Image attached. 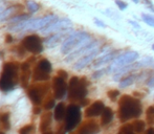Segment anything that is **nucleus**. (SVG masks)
<instances>
[{"mask_svg":"<svg viewBox=\"0 0 154 134\" xmlns=\"http://www.w3.org/2000/svg\"><path fill=\"white\" fill-rule=\"evenodd\" d=\"M152 49H153V50H154V44L152 45Z\"/></svg>","mask_w":154,"mask_h":134,"instance_id":"nucleus-46","label":"nucleus"},{"mask_svg":"<svg viewBox=\"0 0 154 134\" xmlns=\"http://www.w3.org/2000/svg\"><path fill=\"white\" fill-rule=\"evenodd\" d=\"M109 72V67H107V69L106 68H103V69H100V70L95 71L94 73L92 75L93 79H97V78H101L103 75H105V73Z\"/></svg>","mask_w":154,"mask_h":134,"instance_id":"nucleus-32","label":"nucleus"},{"mask_svg":"<svg viewBox=\"0 0 154 134\" xmlns=\"http://www.w3.org/2000/svg\"><path fill=\"white\" fill-rule=\"evenodd\" d=\"M114 2H116V6H118L121 11H125L126 8H128V3L125 1H123V0H114Z\"/></svg>","mask_w":154,"mask_h":134,"instance_id":"nucleus-33","label":"nucleus"},{"mask_svg":"<svg viewBox=\"0 0 154 134\" xmlns=\"http://www.w3.org/2000/svg\"><path fill=\"white\" fill-rule=\"evenodd\" d=\"M18 65L14 62L4 64L0 75V90L8 92L15 87L18 80Z\"/></svg>","mask_w":154,"mask_h":134,"instance_id":"nucleus-3","label":"nucleus"},{"mask_svg":"<svg viewBox=\"0 0 154 134\" xmlns=\"http://www.w3.org/2000/svg\"><path fill=\"white\" fill-rule=\"evenodd\" d=\"M148 86H150V87H154V77L153 78H151L150 80L148 81Z\"/></svg>","mask_w":154,"mask_h":134,"instance_id":"nucleus-40","label":"nucleus"},{"mask_svg":"<svg viewBox=\"0 0 154 134\" xmlns=\"http://www.w3.org/2000/svg\"><path fill=\"white\" fill-rule=\"evenodd\" d=\"M0 120H1V126L2 128L4 129V130H8L11 127L10 125V114L8 113H4L1 115V117H0Z\"/></svg>","mask_w":154,"mask_h":134,"instance_id":"nucleus-28","label":"nucleus"},{"mask_svg":"<svg viewBox=\"0 0 154 134\" xmlns=\"http://www.w3.org/2000/svg\"><path fill=\"white\" fill-rule=\"evenodd\" d=\"M47 90H48V85L32 86L29 89V96L35 105H39V104H41L42 98L44 96Z\"/></svg>","mask_w":154,"mask_h":134,"instance_id":"nucleus-13","label":"nucleus"},{"mask_svg":"<svg viewBox=\"0 0 154 134\" xmlns=\"http://www.w3.org/2000/svg\"><path fill=\"white\" fill-rule=\"evenodd\" d=\"M88 82L85 78L72 77L68 83V99L70 101H83L87 94Z\"/></svg>","mask_w":154,"mask_h":134,"instance_id":"nucleus-5","label":"nucleus"},{"mask_svg":"<svg viewBox=\"0 0 154 134\" xmlns=\"http://www.w3.org/2000/svg\"><path fill=\"white\" fill-rule=\"evenodd\" d=\"M71 33H72V29H64V31L58 32V33H55L54 35H51L49 37H47V38L45 39L44 43H45V45H46V47H48V48L55 47V46H57L58 44H60V43H63V41H64Z\"/></svg>","mask_w":154,"mask_h":134,"instance_id":"nucleus-12","label":"nucleus"},{"mask_svg":"<svg viewBox=\"0 0 154 134\" xmlns=\"http://www.w3.org/2000/svg\"><path fill=\"white\" fill-rule=\"evenodd\" d=\"M53 89L54 93H55V98L58 99V100H61L63 96H65L67 90V84L65 82V79L58 77V75L56 78H54Z\"/></svg>","mask_w":154,"mask_h":134,"instance_id":"nucleus-15","label":"nucleus"},{"mask_svg":"<svg viewBox=\"0 0 154 134\" xmlns=\"http://www.w3.org/2000/svg\"><path fill=\"white\" fill-rule=\"evenodd\" d=\"M135 79H136V75H128V77L124 78L122 81H121L120 87H121V88H126V87H128V86H130L131 84H133V83H134Z\"/></svg>","mask_w":154,"mask_h":134,"instance_id":"nucleus-25","label":"nucleus"},{"mask_svg":"<svg viewBox=\"0 0 154 134\" xmlns=\"http://www.w3.org/2000/svg\"><path fill=\"white\" fill-rule=\"evenodd\" d=\"M3 10H5V6H4V3H3V2L0 1V12H2Z\"/></svg>","mask_w":154,"mask_h":134,"instance_id":"nucleus-42","label":"nucleus"},{"mask_svg":"<svg viewBox=\"0 0 154 134\" xmlns=\"http://www.w3.org/2000/svg\"><path fill=\"white\" fill-rule=\"evenodd\" d=\"M91 41V36L86 32H77V33H71L63 41L61 47V51L64 55H68L71 51L84 46L85 44Z\"/></svg>","mask_w":154,"mask_h":134,"instance_id":"nucleus-4","label":"nucleus"},{"mask_svg":"<svg viewBox=\"0 0 154 134\" xmlns=\"http://www.w3.org/2000/svg\"><path fill=\"white\" fill-rule=\"evenodd\" d=\"M99 47H100V42H99V41H90L89 43L85 44L84 46L80 47V48L75 49V50L71 51L70 53H68V56H67V58H66V60H65V61H66V62H71V61H73V60H75V59H79V58L87 55L88 53L92 51L93 49H95V48H99Z\"/></svg>","mask_w":154,"mask_h":134,"instance_id":"nucleus-11","label":"nucleus"},{"mask_svg":"<svg viewBox=\"0 0 154 134\" xmlns=\"http://www.w3.org/2000/svg\"><path fill=\"white\" fill-rule=\"evenodd\" d=\"M142 114V104L138 99L131 96H123L119 102V117L121 122L135 118Z\"/></svg>","mask_w":154,"mask_h":134,"instance_id":"nucleus-1","label":"nucleus"},{"mask_svg":"<svg viewBox=\"0 0 154 134\" xmlns=\"http://www.w3.org/2000/svg\"><path fill=\"white\" fill-rule=\"evenodd\" d=\"M146 134H154V128H149Z\"/></svg>","mask_w":154,"mask_h":134,"instance_id":"nucleus-43","label":"nucleus"},{"mask_svg":"<svg viewBox=\"0 0 154 134\" xmlns=\"http://www.w3.org/2000/svg\"><path fill=\"white\" fill-rule=\"evenodd\" d=\"M22 47L24 48V50L29 51L35 55L43 51V43L40 37L37 35H29L25 37L22 40Z\"/></svg>","mask_w":154,"mask_h":134,"instance_id":"nucleus-9","label":"nucleus"},{"mask_svg":"<svg viewBox=\"0 0 154 134\" xmlns=\"http://www.w3.org/2000/svg\"><path fill=\"white\" fill-rule=\"evenodd\" d=\"M58 77H60V78H63V79H66L67 78V72L66 71H64V70H58Z\"/></svg>","mask_w":154,"mask_h":134,"instance_id":"nucleus-38","label":"nucleus"},{"mask_svg":"<svg viewBox=\"0 0 154 134\" xmlns=\"http://www.w3.org/2000/svg\"><path fill=\"white\" fill-rule=\"evenodd\" d=\"M72 27V22L70 19L68 18H61V19H56L54 22L49 23L47 26H45L44 29H41L43 34H55L58 32L64 31L67 29H71Z\"/></svg>","mask_w":154,"mask_h":134,"instance_id":"nucleus-10","label":"nucleus"},{"mask_svg":"<svg viewBox=\"0 0 154 134\" xmlns=\"http://www.w3.org/2000/svg\"><path fill=\"white\" fill-rule=\"evenodd\" d=\"M142 19L146 24H148L149 26L154 27V15L152 14H147V13H143L142 14Z\"/></svg>","mask_w":154,"mask_h":134,"instance_id":"nucleus-27","label":"nucleus"},{"mask_svg":"<svg viewBox=\"0 0 154 134\" xmlns=\"http://www.w3.org/2000/svg\"><path fill=\"white\" fill-rule=\"evenodd\" d=\"M0 134H4V133H0Z\"/></svg>","mask_w":154,"mask_h":134,"instance_id":"nucleus-48","label":"nucleus"},{"mask_svg":"<svg viewBox=\"0 0 154 134\" xmlns=\"http://www.w3.org/2000/svg\"><path fill=\"white\" fill-rule=\"evenodd\" d=\"M100 131L99 125L97 124V122L93 120H86L82 126H80V128L78 129L75 134H95Z\"/></svg>","mask_w":154,"mask_h":134,"instance_id":"nucleus-16","label":"nucleus"},{"mask_svg":"<svg viewBox=\"0 0 154 134\" xmlns=\"http://www.w3.org/2000/svg\"><path fill=\"white\" fill-rule=\"evenodd\" d=\"M15 10H16L15 6H11V8H5V10H3L2 12H0V22L10 19V17H12V15H13V13L15 12Z\"/></svg>","mask_w":154,"mask_h":134,"instance_id":"nucleus-23","label":"nucleus"},{"mask_svg":"<svg viewBox=\"0 0 154 134\" xmlns=\"http://www.w3.org/2000/svg\"><path fill=\"white\" fill-rule=\"evenodd\" d=\"M119 94H120V91H119V90H109V91L107 92L108 98H109L111 101L116 100V99L119 96Z\"/></svg>","mask_w":154,"mask_h":134,"instance_id":"nucleus-34","label":"nucleus"},{"mask_svg":"<svg viewBox=\"0 0 154 134\" xmlns=\"http://www.w3.org/2000/svg\"><path fill=\"white\" fill-rule=\"evenodd\" d=\"M65 112H66V109H65V106L63 103H60L56 106L55 109V118L56 120H61L65 117Z\"/></svg>","mask_w":154,"mask_h":134,"instance_id":"nucleus-22","label":"nucleus"},{"mask_svg":"<svg viewBox=\"0 0 154 134\" xmlns=\"http://www.w3.org/2000/svg\"><path fill=\"white\" fill-rule=\"evenodd\" d=\"M118 134H135V132H134L133 129H132L131 125L127 124V125H124L122 128L120 129Z\"/></svg>","mask_w":154,"mask_h":134,"instance_id":"nucleus-30","label":"nucleus"},{"mask_svg":"<svg viewBox=\"0 0 154 134\" xmlns=\"http://www.w3.org/2000/svg\"><path fill=\"white\" fill-rule=\"evenodd\" d=\"M147 120L150 125H152L154 123V105L150 106V107L147 109Z\"/></svg>","mask_w":154,"mask_h":134,"instance_id":"nucleus-29","label":"nucleus"},{"mask_svg":"<svg viewBox=\"0 0 154 134\" xmlns=\"http://www.w3.org/2000/svg\"><path fill=\"white\" fill-rule=\"evenodd\" d=\"M32 61H34V58H29V61L24 62L20 67L21 68L20 80L23 87H25L29 84V75H31V63Z\"/></svg>","mask_w":154,"mask_h":134,"instance_id":"nucleus-17","label":"nucleus"},{"mask_svg":"<svg viewBox=\"0 0 154 134\" xmlns=\"http://www.w3.org/2000/svg\"><path fill=\"white\" fill-rule=\"evenodd\" d=\"M104 103L102 101H97L93 104L89 106V107L86 109L85 111V115L86 117H94V116H97L102 113L104 109Z\"/></svg>","mask_w":154,"mask_h":134,"instance_id":"nucleus-18","label":"nucleus"},{"mask_svg":"<svg viewBox=\"0 0 154 134\" xmlns=\"http://www.w3.org/2000/svg\"><path fill=\"white\" fill-rule=\"evenodd\" d=\"M32 131V125H27V126H24L20 129L19 134H31Z\"/></svg>","mask_w":154,"mask_h":134,"instance_id":"nucleus-35","label":"nucleus"},{"mask_svg":"<svg viewBox=\"0 0 154 134\" xmlns=\"http://www.w3.org/2000/svg\"><path fill=\"white\" fill-rule=\"evenodd\" d=\"M129 23H130V24L133 25L134 27H136V29H140V25H138L136 22H134V21H129Z\"/></svg>","mask_w":154,"mask_h":134,"instance_id":"nucleus-41","label":"nucleus"},{"mask_svg":"<svg viewBox=\"0 0 154 134\" xmlns=\"http://www.w3.org/2000/svg\"><path fill=\"white\" fill-rule=\"evenodd\" d=\"M54 106H55V101H54V100H48V101H47V103H45L44 108L46 110H49V109H51Z\"/></svg>","mask_w":154,"mask_h":134,"instance_id":"nucleus-36","label":"nucleus"},{"mask_svg":"<svg viewBox=\"0 0 154 134\" xmlns=\"http://www.w3.org/2000/svg\"><path fill=\"white\" fill-rule=\"evenodd\" d=\"M132 1H133L134 3H138V2H140V0H132Z\"/></svg>","mask_w":154,"mask_h":134,"instance_id":"nucleus-45","label":"nucleus"},{"mask_svg":"<svg viewBox=\"0 0 154 134\" xmlns=\"http://www.w3.org/2000/svg\"><path fill=\"white\" fill-rule=\"evenodd\" d=\"M51 113L47 112V113L43 114L42 118H41V122H40L41 132H45V131L47 130V128L51 126Z\"/></svg>","mask_w":154,"mask_h":134,"instance_id":"nucleus-21","label":"nucleus"},{"mask_svg":"<svg viewBox=\"0 0 154 134\" xmlns=\"http://www.w3.org/2000/svg\"><path fill=\"white\" fill-rule=\"evenodd\" d=\"M26 19H29V15H19V16L13 17V18L11 19V22L17 23V22H20V21L26 20Z\"/></svg>","mask_w":154,"mask_h":134,"instance_id":"nucleus-31","label":"nucleus"},{"mask_svg":"<svg viewBox=\"0 0 154 134\" xmlns=\"http://www.w3.org/2000/svg\"><path fill=\"white\" fill-rule=\"evenodd\" d=\"M93 21H94V23L97 25V26H100V27H103V29H105V27H106V24L103 22V21H101V20H100V19L94 18V19H93Z\"/></svg>","mask_w":154,"mask_h":134,"instance_id":"nucleus-37","label":"nucleus"},{"mask_svg":"<svg viewBox=\"0 0 154 134\" xmlns=\"http://www.w3.org/2000/svg\"><path fill=\"white\" fill-rule=\"evenodd\" d=\"M102 117H101V124L103 126L108 125L113 118V111H112L111 108L109 107H104L103 111H102Z\"/></svg>","mask_w":154,"mask_h":134,"instance_id":"nucleus-20","label":"nucleus"},{"mask_svg":"<svg viewBox=\"0 0 154 134\" xmlns=\"http://www.w3.org/2000/svg\"><path fill=\"white\" fill-rule=\"evenodd\" d=\"M51 71V64L47 59H41L32 71V78L35 81H47Z\"/></svg>","mask_w":154,"mask_h":134,"instance_id":"nucleus-7","label":"nucleus"},{"mask_svg":"<svg viewBox=\"0 0 154 134\" xmlns=\"http://www.w3.org/2000/svg\"><path fill=\"white\" fill-rule=\"evenodd\" d=\"M65 116H66V131H71L77 127V125L81 120L80 107L75 104L69 105L65 112Z\"/></svg>","mask_w":154,"mask_h":134,"instance_id":"nucleus-8","label":"nucleus"},{"mask_svg":"<svg viewBox=\"0 0 154 134\" xmlns=\"http://www.w3.org/2000/svg\"><path fill=\"white\" fill-rule=\"evenodd\" d=\"M138 53L134 50H129L124 53L123 55L119 56V57H116L113 59V62L112 64L109 66V71H112V72H116L118 70H120L123 67L130 65V64L134 63L136 60L138 59Z\"/></svg>","mask_w":154,"mask_h":134,"instance_id":"nucleus-6","label":"nucleus"},{"mask_svg":"<svg viewBox=\"0 0 154 134\" xmlns=\"http://www.w3.org/2000/svg\"><path fill=\"white\" fill-rule=\"evenodd\" d=\"M25 5H26V8L31 14H34V13H37L39 10H40V4L38 2H36L35 0H27L25 2Z\"/></svg>","mask_w":154,"mask_h":134,"instance_id":"nucleus-24","label":"nucleus"},{"mask_svg":"<svg viewBox=\"0 0 154 134\" xmlns=\"http://www.w3.org/2000/svg\"><path fill=\"white\" fill-rule=\"evenodd\" d=\"M12 41H13V37L11 36L10 34L6 35V37H5V42H6V43H11Z\"/></svg>","mask_w":154,"mask_h":134,"instance_id":"nucleus-39","label":"nucleus"},{"mask_svg":"<svg viewBox=\"0 0 154 134\" xmlns=\"http://www.w3.org/2000/svg\"><path fill=\"white\" fill-rule=\"evenodd\" d=\"M34 112H35V113H40V109H39V108H37L36 110H34Z\"/></svg>","mask_w":154,"mask_h":134,"instance_id":"nucleus-44","label":"nucleus"},{"mask_svg":"<svg viewBox=\"0 0 154 134\" xmlns=\"http://www.w3.org/2000/svg\"><path fill=\"white\" fill-rule=\"evenodd\" d=\"M100 51H101V48L99 47V48H95V49H93L92 51L88 53L87 55L81 57L79 60H78L77 63L73 65V68L77 69V70H81V69L85 68L86 66H88L93 61V60H94V58L99 55Z\"/></svg>","mask_w":154,"mask_h":134,"instance_id":"nucleus-14","label":"nucleus"},{"mask_svg":"<svg viewBox=\"0 0 154 134\" xmlns=\"http://www.w3.org/2000/svg\"><path fill=\"white\" fill-rule=\"evenodd\" d=\"M131 126H132V129H133V131L135 133H142L145 129V123L140 120H136L132 123Z\"/></svg>","mask_w":154,"mask_h":134,"instance_id":"nucleus-26","label":"nucleus"},{"mask_svg":"<svg viewBox=\"0 0 154 134\" xmlns=\"http://www.w3.org/2000/svg\"><path fill=\"white\" fill-rule=\"evenodd\" d=\"M58 19L56 15H47L41 18H32L26 19V20L20 21V22L14 23L10 27V31L12 32H34V31H41L49 23Z\"/></svg>","mask_w":154,"mask_h":134,"instance_id":"nucleus-2","label":"nucleus"},{"mask_svg":"<svg viewBox=\"0 0 154 134\" xmlns=\"http://www.w3.org/2000/svg\"><path fill=\"white\" fill-rule=\"evenodd\" d=\"M116 57V51H112L110 53H107V55H104L102 57H100L99 59H97L93 63V66L94 67H100V66H103V65H106L108 64L109 62L113 61V59Z\"/></svg>","mask_w":154,"mask_h":134,"instance_id":"nucleus-19","label":"nucleus"},{"mask_svg":"<svg viewBox=\"0 0 154 134\" xmlns=\"http://www.w3.org/2000/svg\"><path fill=\"white\" fill-rule=\"evenodd\" d=\"M44 134H51V133H44Z\"/></svg>","mask_w":154,"mask_h":134,"instance_id":"nucleus-47","label":"nucleus"}]
</instances>
